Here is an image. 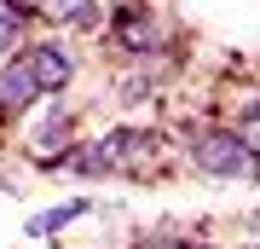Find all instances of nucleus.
Here are the masks:
<instances>
[{
    "label": "nucleus",
    "mask_w": 260,
    "mask_h": 249,
    "mask_svg": "<svg viewBox=\"0 0 260 249\" xmlns=\"http://www.w3.org/2000/svg\"><path fill=\"white\" fill-rule=\"evenodd\" d=\"M162 157V133L156 128H110L99 139H81V145H70L58 168H75V174L99 180V174H133V168L156 162Z\"/></svg>",
    "instance_id": "f257e3e1"
},
{
    "label": "nucleus",
    "mask_w": 260,
    "mask_h": 249,
    "mask_svg": "<svg viewBox=\"0 0 260 249\" xmlns=\"http://www.w3.org/2000/svg\"><path fill=\"white\" fill-rule=\"evenodd\" d=\"M185 162L197 168V174H208V180H249L254 174V139L243 128L208 122V128H191Z\"/></svg>",
    "instance_id": "f03ea898"
},
{
    "label": "nucleus",
    "mask_w": 260,
    "mask_h": 249,
    "mask_svg": "<svg viewBox=\"0 0 260 249\" xmlns=\"http://www.w3.org/2000/svg\"><path fill=\"white\" fill-rule=\"evenodd\" d=\"M104 35L121 58H133V64H150V52H162V23L156 12H150V0H116L110 12H104Z\"/></svg>",
    "instance_id": "7ed1b4c3"
},
{
    "label": "nucleus",
    "mask_w": 260,
    "mask_h": 249,
    "mask_svg": "<svg viewBox=\"0 0 260 249\" xmlns=\"http://www.w3.org/2000/svg\"><path fill=\"white\" fill-rule=\"evenodd\" d=\"M41 99H47V93H41V81H35V70H29V58H23V52L0 58V122H12V116L35 110Z\"/></svg>",
    "instance_id": "20e7f679"
},
{
    "label": "nucleus",
    "mask_w": 260,
    "mask_h": 249,
    "mask_svg": "<svg viewBox=\"0 0 260 249\" xmlns=\"http://www.w3.org/2000/svg\"><path fill=\"white\" fill-rule=\"evenodd\" d=\"M23 58H29V70H35V81H41L47 99H58V93L70 87V75H75V52H70L58 35H52V41H29Z\"/></svg>",
    "instance_id": "39448f33"
},
{
    "label": "nucleus",
    "mask_w": 260,
    "mask_h": 249,
    "mask_svg": "<svg viewBox=\"0 0 260 249\" xmlns=\"http://www.w3.org/2000/svg\"><path fill=\"white\" fill-rule=\"evenodd\" d=\"M87 214H93V203H87V197H70V203H58V209H41L35 220H29V238H58L64 226L87 220Z\"/></svg>",
    "instance_id": "423d86ee"
},
{
    "label": "nucleus",
    "mask_w": 260,
    "mask_h": 249,
    "mask_svg": "<svg viewBox=\"0 0 260 249\" xmlns=\"http://www.w3.org/2000/svg\"><path fill=\"white\" fill-rule=\"evenodd\" d=\"M70 145H75V139H70V116L52 110L47 122H41V133H35V157H41V162H58Z\"/></svg>",
    "instance_id": "0eeeda50"
},
{
    "label": "nucleus",
    "mask_w": 260,
    "mask_h": 249,
    "mask_svg": "<svg viewBox=\"0 0 260 249\" xmlns=\"http://www.w3.org/2000/svg\"><path fill=\"white\" fill-rule=\"evenodd\" d=\"M41 18H52L64 29H99V0H47Z\"/></svg>",
    "instance_id": "6e6552de"
},
{
    "label": "nucleus",
    "mask_w": 260,
    "mask_h": 249,
    "mask_svg": "<svg viewBox=\"0 0 260 249\" xmlns=\"http://www.w3.org/2000/svg\"><path fill=\"white\" fill-rule=\"evenodd\" d=\"M145 99H156V75L145 70H133V75H121V87H116V104H145Z\"/></svg>",
    "instance_id": "1a4fd4ad"
},
{
    "label": "nucleus",
    "mask_w": 260,
    "mask_h": 249,
    "mask_svg": "<svg viewBox=\"0 0 260 249\" xmlns=\"http://www.w3.org/2000/svg\"><path fill=\"white\" fill-rule=\"evenodd\" d=\"M23 29H29L23 18H12V12H6V6H0V58H12V46H18V41H23Z\"/></svg>",
    "instance_id": "9d476101"
},
{
    "label": "nucleus",
    "mask_w": 260,
    "mask_h": 249,
    "mask_svg": "<svg viewBox=\"0 0 260 249\" xmlns=\"http://www.w3.org/2000/svg\"><path fill=\"white\" fill-rule=\"evenodd\" d=\"M249 232H254V238H249V243H260V209L249 214Z\"/></svg>",
    "instance_id": "9b49d317"
},
{
    "label": "nucleus",
    "mask_w": 260,
    "mask_h": 249,
    "mask_svg": "<svg viewBox=\"0 0 260 249\" xmlns=\"http://www.w3.org/2000/svg\"><path fill=\"white\" fill-rule=\"evenodd\" d=\"M179 249H214V243H197V238H179Z\"/></svg>",
    "instance_id": "f8f14e48"
},
{
    "label": "nucleus",
    "mask_w": 260,
    "mask_h": 249,
    "mask_svg": "<svg viewBox=\"0 0 260 249\" xmlns=\"http://www.w3.org/2000/svg\"><path fill=\"white\" fill-rule=\"evenodd\" d=\"M243 249H260V243H243Z\"/></svg>",
    "instance_id": "ddd939ff"
}]
</instances>
